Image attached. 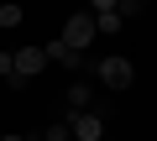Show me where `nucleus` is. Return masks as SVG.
<instances>
[{"mask_svg":"<svg viewBox=\"0 0 157 141\" xmlns=\"http://www.w3.org/2000/svg\"><path fill=\"white\" fill-rule=\"evenodd\" d=\"M42 52H47V63H63V68H78V63H84V52H73V47H68L63 37H52V42H47Z\"/></svg>","mask_w":157,"mask_h":141,"instance_id":"obj_6","label":"nucleus"},{"mask_svg":"<svg viewBox=\"0 0 157 141\" xmlns=\"http://www.w3.org/2000/svg\"><path fill=\"white\" fill-rule=\"evenodd\" d=\"M68 105H73V115L89 110V105H94V89H89V84H73V89H68Z\"/></svg>","mask_w":157,"mask_h":141,"instance_id":"obj_7","label":"nucleus"},{"mask_svg":"<svg viewBox=\"0 0 157 141\" xmlns=\"http://www.w3.org/2000/svg\"><path fill=\"white\" fill-rule=\"evenodd\" d=\"M94 79H100L105 89H131L136 63H131V58H121V52H115V58H100V63H94Z\"/></svg>","mask_w":157,"mask_h":141,"instance_id":"obj_1","label":"nucleus"},{"mask_svg":"<svg viewBox=\"0 0 157 141\" xmlns=\"http://www.w3.org/2000/svg\"><path fill=\"white\" fill-rule=\"evenodd\" d=\"M63 42H68L73 52H84V47L94 42V16H89V11H78V16H68V21H63Z\"/></svg>","mask_w":157,"mask_h":141,"instance_id":"obj_3","label":"nucleus"},{"mask_svg":"<svg viewBox=\"0 0 157 141\" xmlns=\"http://www.w3.org/2000/svg\"><path fill=\"white\" fill-rule=\"evenodd\" d=\"M26 16H21V6H0V26H21Z\"/></svg>","mask_w":157,"mask_h":141,"instance_id":"obj_10","label":"nucleus"},{"mask_svg":"<svg viewBox=\"0 0 157 141\" xmlns=\"http://www.w3.org/2000/svg\"><path fill=\"white\" fill-rule=\"evenodd\" d=\"M0 79H6L11 89H26V84L16 79V63H11V52H0Z\"/></svg>","mask_w":157,"mask_h":141,"instance_id":"obj_8","label":"nucleus"},{"mask_svg":"<svg viewBox=\"0 0 157 141\" xmlns=\"http://www.w3.org/2000/svg\"><path fill=\"white\" fill-rule=\"evenodd\" d=\"M11 63H16V79H21V84H32L42 68H47V52H42V47H16V52H11Z\"/></svg>","mask_w":157,"mask_h":141,"instance_id":"obj_4","label":"nucleus"},{"mask_svg":"<svg viewBox=\"0 0 157 141\" xmlns=\"http://www.w3.org/2000/svg\"><path fill=\"white\" fill-rule=\"evenodd\" d=\"M6 141H42V136H6Z\"/></svg>","mask_w":157,"mask_h":141,"instance_id":"obj_11","label":"nucleus"},{"mask_svg":"<svg viewBox=\"0 0 157 141\" xmlns=\"http://www.w3.org/2000/svg\"><path fill=\"white\" fill-rule=\"evenodd\" d=\"M94 32H121L126 21H121V11H115V0H94Z\"/></svg>","mask_w":157,"mask_h":141,"instance_id":"obj_5","label":"nucleus"},{"mask_svg":"<svg viewBox=\"0 0 157 141\" xmlns=\"http://www.w3.org/2000/svg\"><path fill=\"white\" fill-rule=\"evenodd\" d=\"M42 141H73V136H68V120H52V125L42 131Z\"/></svg>","mask_w":157,"mask_h":141,"instance_id":"obj_9","label":"nucleus"},{"mask_svg":"<svg viewBox=\"0 0 157 141\" xmlns=\"http://www.w3.org/2000/svg\"><path fill=\"white\" fill-rule=\"evenodd\" d=\"M68 136H73V141H105V115H100V110L68 115Z\"/></svg>","mask_w":157,"mask_h":141,"instance_id":"obj_2","label":"nucleus"}]
</instances>
